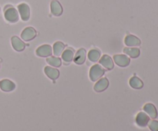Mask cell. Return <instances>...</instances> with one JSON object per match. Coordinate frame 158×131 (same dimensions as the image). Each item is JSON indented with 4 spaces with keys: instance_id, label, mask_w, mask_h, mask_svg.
Instances as JSON below:
<instances>
[{
    "instance_id": "obj_1",
    "label": "cell",
    "mask_w": 158,
    "mask_h": 131,
    "mask_svg": "<svg viewBox=\"0 0 158 131\" xmlns=\"http://www.w3.org/2000/svg\"><path fill=\"white\" fill-rule=\"evenodd\" d=\"M5 18L9 22H16L19 20V13L12 6H6L4 10Z\"/></svg>"
},
{
    "instance_id": "obj_2",
    "label": "cell",
    "mask_w": 158,
    "mask_h": 131,
    "mask_svg": "<svg viewBox=\"0 0 158 131\" xmlns=\"http://www.w3.org/2000/svg\"><path fill=\"white\" fill-rule=\"evenodd\" d=\"M104 70L102 68L100 65L99 64L94 65L89 71V78H90L91 81H97L104 75Z\"/></svg>"
},
{
    "instance_id": "obj_3",
    "label": "cell",
    "mask_w": 158,
    "mask_h": 131,
    "mask_svg": "<svg viewBox=\"0 0 158 131\" xmlns=\"http://www.w3.org/2000/svg\"><path fill=\"white\" fill-rule=\"evenodd\" d=\"M18 10L22 19L23 21H28L29 16H30V11H29V6L26 3H22L18 6Z\"/></svg>"
},
{
    "instance_id": "obj_4",
    "label": "cell",
    "mask_w": 158,
    "mask_h": 131,
    "mask_svg": "<svg viewBox=\"0 0 158 131\" xmlns=\"http://www.w3.org/2000/svg\"><path fill=\"white\" fill-rule=\"evenodd\" d=\"M36 35V32L32 27H27L23 31L21 34V37L24 41H30L33 39Z\"/></svg>"
},
{
    "instance_id": "obj_5",
    "label": "cell",
    "mask_w": 158,
    "mask_h": 131,
    "mask_svg": "<svg viewBox=\"0 0 158 131\" xmlns=\"http://www.w3.org/2000/svg\"><path fill=\"white\" fill-rule=\"evenodd\" d=\"M150 122V118L147 114L143 113V112H140L137 115L136 118V123L139 127H146Z\"/></svg>"
},
{
    "instance_id": "obj_6",
    "label": "cell",
    "mask_w": 158,
    "mask_h": 131,
    "mask_svg": "<svg viewBox=\"0 0 158 131\" xmlns=\"http://www.w3.org/2000/svg\"><path fill=\"white\" fill-rule=\"evenodd\" d=\"M114 60L116 64L120 67H127L130 64V58L127 57L126 55H117L114 56Z\"/></svg>"
},
{
    "instance_id": "obj_7",
    "label": "cell",
    "mask_w": 158,
    "mask_h": 131,
    "mask_svg": "<svg viewBox=\"0 0 158 131\" xmlns=\"http://www.w3.org/2000/svg\"><path fill=\"white\" fill-rule=\"evenodd\" d=\"M52 48L50 45L44 44L40 46L36 50V55L40 57H49L52 55Z\"/></svg>"
},
{
    "instance_id": "obj_8",
    "label": "cell",
    "mask_w": 158,
    "mask_h": 131,
    "mask_svg": "<svg viewBox=\"0 0 158 131\" xmlns=\"http://www.w3.org/2000/svg\"><path fill=\"white\" fill-rule=\"evenodd\" d=\"M0 88L5 92H10L15 88V84L9 80L5 79L0 81Z\"/></svg>"
},
{
    "instance_id": "obj_9",
    "label": "cell",
    "mask_w": 158,
    "mask_h": 131,
    "mask_svg": "<svg viewBox=\"0 0 158 131\" xmlns=\"http://www.w3.org/2000/svg\"><path fill=\"white\" fill-rule=\"evenodd\" d=\"M108 86H109V81H108L107 78H101L94 85V91L96 92H102L106 90L108 87Z\"/></svg>"
},
{
    "instance_id": "obj_10",
    "label": "cell",
    "mask_w": 158,
    "mask_h": 131,
    "mask_svg": "<svg viewBox=\"0 0 158 131\" xmlns=\"http://www.w3.org/2000/svg\"><path fill=\"white\" fill-rule=\"evenodd\" d=\"M51 12L55 16H60L63 13V8L57 0H52L51 2Z\"/></svg>"
},
{
    "instance_id": "obj_11",
    "label": "cell",
    "mask_w": 158,
    "mask_h": 131,
    "mask_svg": "<svg viewBox=\"0 0 158 131\" xmlns=\"http://www.w3.org/2000/svg\"><path fill=\"white\" fill-rule=\"evenodd\" d=\"M143 110L148 114L150 116V118H153V119H155L157 117V109H156L155 106L153 104H145L144 107H143Z\"/></svg>"
},
{
    "instance_id": "obj_12",
    "label": "cell",
    "mask_w": 158,
    "mask_h": 131,
    "mask_svg": "<svg viewBox=\"0 0 158 131\" xmlns=\"http://www.w3.org/2000/svg\"><path fill=\"white\" fill-rule=\"evenodd\" d=\"M45 74L47 75V77H49L50 79H52V81H55L60 76V72L57 69L53 68V67H49V66H46L44 69Z\"/></svg>"
},
{
    "instance_id": "obj_13",
    "label": "cell",
    "mask_w": 158,
    "mask_h": 131,
    "mask_svg": "<svg viewBox=\"0 0 158 131\" xmlns=\"http://www.w3.org/2000/svg\"><path fill=\"white\" fill-rule=\"evenodd\" d=\"M124 42L127 46H139L140 45L141 41L137 37L132 35H128L125 38Z\"/></svg>"
},
{
    "instance_id": "obj_14",
    "label": "cell",
    "mask_w": 158,
    "mask_h": 131,
    "mask_svg": "<svg viewBox=\"0 0 158 131\" xmlns=\"http://www.w3.org/2000/svg\"><path fill=\"white\" fill-rule=\"evenodd\" d=\"M100 64H102L107 70H112L114 67L113 60L106 55H104L102 57L101 59L100 60Z\"/></svg>"
},
{
    "instance_id": "obj_15",
    "label": "cell",
    "mask_w": 158,
    "mask_h": 131,
    "mask_svg": "<svg viewBox=\"0 0 158 131\" xmlns=\"http://www.w3.org/2000/svg\"><path fill=\"white\" fill-rule=\"evenodd\" d=\"M12 44L13 48L17 52L23 51L25 48V46H26L25 43L16 36H13L12 38Z\"/></svg>"
},
{
    "instance_id": "obj_16",
    "label": "cell",
    "mask_w": 158,
    "mask_h": 131,
    "mask_svg": "<svg viewBox=\"0 0 158 131\" xmlns=\"http://www.w3.org/2000/svg\"><path fill=\"white\" fill-rule=\"evenodd\" d=\"M86 50L83 48L80 49L78 52H77L75 58H74V62L77 64H82L84 63L85 60H86Z\"/></svg>"
},
{
    "instance_id": "obj_17",
    "label": "cell",
    "mask_w": 158,
    "mask_h": 131,
    "mask_svg": "<svg viewBox=\"0 0 158 131\" xmlns=\"http://www.w3.org/2000/svg\"><path fill=\"white\" fill-rule=\"evenodd\" d=\"M123 52L133 58H137L140 55V49L136 48H125Z\"/></svg>"
},
{
    "instance_id": "obj_18",
    "label": "cell",
    "mask_w": 158,
    "mask_h": 131,
    "mask_svg": "<svg viewBox=\"0 0 158 131\" xmlns=\"http://www.w3.org/2000/svg\"><path fill=\"white\" fill-rule=\"evenodd\" d=\"M130 85L134 89H141L143 86V83L137 77H133L130 80Z\"/></svg>"
},
{
    "instance_id": "obj_19",
    "label": "cell",
    "mask_w": 158,
    "mask_h": 131,
    "mask_svg": "<svg viewBox=\"0 0 158 131\" xmlns=\"http://www.w3.org/2000/svg\"><path fill=\"white\" fill-rule=\"evenodd\" d=\"M65 45L63 43L60 42V41H57L53 44V53L54 55L56 56H60L63 52V49H64Z\"/></svg>"
},
{
    "instance_id": "obj_20",
    "label": "cell",
    "mask_w": 158,
    "mask_h": 131,
    "mask_svg": "<svg viewBox=\"0 0 158 131\" xmlns=\"http://www.w3.org/2000/svg\"><path fill=\"white\" fill-rule=\"evenodd\" d=\"M62 58L64 60L65 62L69 63L70 61H73V51L71 50V49H66V51H64L62 55Z\"/></svg>"
},
{
    "instance_id": "obj_21",
    "label": "cell",
    "mask_w": 158,
    "mask_h": 131,
    "mask_svg": "<svg viewBox=\"0 0 158 131\" xmlns=\"http://www.w3.org/2000/svg\"><path fill=\"white\" fill-rule=\"evenodd\" d=\"M100 52L99 51L96 50V49L89 51V52L88 53V58H89V61H94V62H96V61H98L100 59Z\"/></svg>"
},
{
    "instance_id": "obj_22",
    "label": "cell",
    "mask_w": 158,
    "mask_h": 131,
    "mask_svg": "<svg viewBox=\"0 0 158 131\" xmlns=\"http://www.w3.org/2000/svg\"><path fill=\"white\" fill-rule=\"evenodd\" d=\"M46 61L49 64L53 66V67H60L62 64L61 59L60 58H56V57H50V58H48L46 59Z\"/></svg>"
},
{
    "instance_id": "obj_23",
    "label": "cell",
    "mask_w": 158,
    "mask_h": 131,
    "mask_svg": "<svg viewBox=\"0 0 158 131\" xmlns=\"http://www.w3.org/2000/svg\"><path fill=\"white\" fill-rule=\"evenodd\" d=\"M148 127L151 131H158V121H152L148 123Z\"/></svg>"
}]
</instances>
